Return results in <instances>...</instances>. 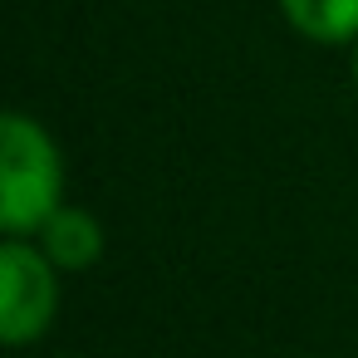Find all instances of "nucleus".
Here are the masks:
<instances>
[{"instance_id": "obj_3", "label": "nucleus", "mask_w": 358, "mask_h": 358, "mask_svg": "<svg viewBox=\"0 0 358 358\" xmlns=\"http://www.w3.org/2000/svg\"><path fill=\"white\" fill-rule=\"evenodd\" d=\"M35 236H40V250L55 260V270H89L103 255V226L84 206H59Z\"/></svg>"}, {"instance_id": "obj_1", "label": "nucleus", "mask_w": 358, "mask_h": 358, "mask_svg": "<svg viewBox=\"0 0 358 358\" xmlns=\"http://www.w3.org/2000/svg\"><path fill=\"white\" fill-rule=\"evenodd\" d=\"M59 206H64L59 148L35 118L6 113V123H0V226H6V236H35Z\"/></svg>"}, {"instance_id": "obj_2", "label": "nucleus", "mask_w": 358, "mask_h": 358, "mask_svg": "<svg viewBox=\"0 0 358 358\" xmlns=\"http://www.w3.org/2000/svg\"><path fill=\"white\" fill-rule=\"evenodd\" d=\"M55 304H59L55 260L25 236H10L0 245V343L6 348L35 343L55 319Z\"/></svg>"}, {"instance_id": "obj_5", "label": "nucleus", "mask_w": 358, "mask_h": 358, "mask_svg": "<svg viewBox=\"0 0 358 358\" xmlns=\"http://www.w3.org/2000/svg\"><path fill=\"white\" fill-rule=\"evenodd\" d=\"M353 84H358V50H353Z\"/></svg>"}, {"instance_id": "obj_4", "label": "nucleus", "mask_w": 358, "mask_h": 358, "mask_svg": "<svg viewBox=\"0 0 358 358\" xmlns=\"http://www.w3.org/2000/svg\"><path fill=\"white\" fill-rule=\"evenodd\" d=\"M280 10L314 45H348L358 35V0H280Z\"/></svg>"}]
</instances>
